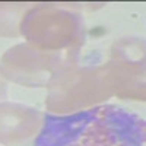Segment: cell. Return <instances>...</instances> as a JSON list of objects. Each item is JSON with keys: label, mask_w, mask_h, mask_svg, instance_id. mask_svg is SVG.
Wrapping results in <instances>:
<instances>
[{"label": "cell", "mask_w": 146, "mask_h": 146, "mask_svg": "<svg viewBox=\"0 0 146 146\" xmlns=\"http://www.w3.org/2000/svg\"><path fill=\"white\" fill-rule=\"evenodd\" d=\"M3 92H5V83H3V79L0 78V96L3 95Z\"/></svg>", "instance_id": "obj_8"}, {"label": "cell", "mask_w": 146, "mask_h": 146, "mask_svg": "<svg viewBox=\"0 0 146 146\" xmlns=\"http://www.w3.org/2000/svg\"><path fill=\"white\" fill-rule=\"evenodd\" d=\"M98 113V108L57 117L47 114L35 146H72Z\"/></svg>", "instance_id": "obj_5"}, {"label": "cell", "mask_w": 146, "mask_h": 146, "mask_svg": "<svg viewBox=\"0 0 146 146\" xmlns=\"http://www.w3.org/2000/svg\"><path fill=\"white\" fill-rule=\"evenodd\" d=\"M41 123V114L21 104H0V143L15 145L32 136Z\"/></svg>", "instance_id": "obj_6"}, {"label": "cell", "mask_w": 146, "mask_h": 146, "mask_svg": "<svg viewBox=\"0 0 146 146\" xmlns=\"http://www.w3.org/2000/svg\"><path fill=\"white\" fill-rule=\"evenodd\" d=\"M143 135L145 124L137 115L102 107L72 146H143Z\"/></svg>", "instance_id": "obj_1"}, {"label": "cell", "mask_w": 146, "mask_h": 146, "mask_svg": "<svg viewBox=\"0 0 146 146\" xmlns=\"http://www.w3.org/2000/svg\"><path fill=\"white\" fill-rule=\"evenodd\" d=\"M21 7L10 5H0V35H15L18 34L16 21L19 19Z\"/></svg>", "instance_id": "obj_7"}, {"label": "cell", "mask_w": 146, "mask_h": 146, "mask_svg": "<svg viewBox=\"0 0 146 146\" xmlns=\"http://www.w3.org/2000/svg\"><path fill=\"white\" fill-rule=\"evenodd\" d=\"M113 85L107 67L83 69L56 79L48 96V107L53 110H78L102 101L111 94Z\"/></svg>", "instance_id": "obj_2"}, {"label": "cell", "mask_w": 146, "mask_h": 146, "mask_svg": "<svg viewBox=\"0 0 146 146\" xmlns=\"http://www.w3.org/2000/svg\"><path fill=\"white\" fill-rule=\"evenodd\" d=\"M58 58L51 53L35 51L27 45H18L9 50L0 62L2 73L19 83L41 85L47 83L58 66Z\"/></svg>", "instance_id": "obj_4"}, {"label": "cell", "mask_w": 146, "mask_h": 146, "mask_svg": "<svg viewBox=\"0 0 146 146\" xmlns=\"http://www.w3.org/2000/svg\"><path fill=\"white\" fill-rule=\"evenodd\" d=\"M78 16L53 7L32 9L21 23L27 40L40 48H60L70 44L79 31Z\"/></svg>", "instance_id": "obj_3"}]
</instances>
